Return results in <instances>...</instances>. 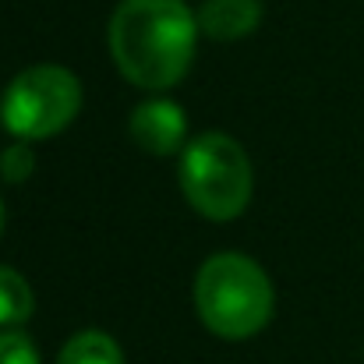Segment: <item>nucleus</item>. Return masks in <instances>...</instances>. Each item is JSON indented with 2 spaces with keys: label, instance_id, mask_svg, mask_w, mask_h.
I'll return each mask as SVG.
<instances>
[{
  "label": "nucleus",
  "instance_id": "obj_2",
  "mask_svg": "<svg viewBox=\"0 0 364 364\" xmlns=\"http://www.w3.org/2000/svg\"><path fill=\"white\" fill-rule=\"evenodd\" d=\"M272 283L265 269L237 251H220L195 276V311L220 340H251L272 318Z\"/></svg>",
  "mask_w": 364,
  "mask_h": 364
},
{
  "label": "nucleus",
  "instance_id": "obj_11",
  "mask_svg": "<svg viewBox=\"0 0 364 364\" xmlns=\"http://www.w3.org/2000/svg\"><path fill=\"white\" fill-rule=\"evenodd\" d=\"M4 223H7V209H4V198H0V234H4Z\"/></svg>",
  "mask_w": 364,
  "mask_h": 364
},
{
  "label": "nucleus",
  "instance_id": "obj_1",
  "mask_svg": "<svg viewBox=\"0 0 364 364\" xmlns=\"http://www.w3.org/2000/svg\"><path fill=\"white\" fill-rule=\"evenodd\" d=\"M198 14L184 0H121L110 18V57L145 92L173 89L198 46Z\"/></svg>",
  "mask_w": 364,
  "mask_h": 364
},
{
  "label": "nucleus",
  "instance_id": "obj_6",
  "mask_svg": "<svg viewBox=\"0 0 364 364\" xmlns=\"http://www.w3.org/2000/svg\"><path fill=\"white\" fill-rule=\"evenodd\" d=\"M262 21V0H205L198 7V28L209 39H244Z\"/></svg>",
  "mask_w": 364,
  "mask_h": 364
},
{
  "label": "nucleus",
  "instance_id": "obj_8",
  "mask_svg": "<svg viewBox=\"0 0 364 364\" xmlns=\"http://www.w3.org/2000/svg\"><path fill=\"white\" fill-rule=\"evenodd\" d=\"M36 311V294L28 287V279L11 269L0 265V329H21Z\"/></svg>",
  "mask_w": 364,
  "mask_h": 364
},
{
  "label": "nucleus",
  "instance_id": "obj_9",
  "mask_svg": "<svg viewBox=\"0 0 364 364\" xmlns=\"http://www.w3.org/2000/svg\"><path fill=\"white\" fill-rule=\"evenodd\" d=\"M36 173V152L28 149V141H11L4 152H0V177L7 184H25L28 177Z\"/></svg>",
  "mask_w": 364,
  "mask_h": 364
},
{
  "label": "nucleus",
  "instance_id": "obj_3",
  "mask_svg": "<svg viewBox=\"0 0 364 364\" xmlns=\"http://www.w3.org/2000/svg\"><path fill=\"white\" fill-rule=\"evenodd\" d=\"M181 191L191 209L213 223L237 220L255 188L251 159L227 131H205L181 149Z\"/></svg>",
  "mask_w": 364,
  "mask_h": 364
},
{
  "label": "nucleus",
  "instance_id": "obj_10",
  "mask_svg": "<svg viewBox=\"0 0 364 364\" xmlns=\"http://www.w3.org/2000/svg\"><path fill=\"white\" fill-rule=\"evenodd\" d=\"M0 364H39V347L21 329H0Z\"/></svg>",
  "mask_w": 364,
  "mask_h": 364
},
{
  "label": "nucleus",
  "instance_id": "obj_7",
  "mask_svg": "<svg viewBox=\"0 0 364 364\" xmlns=\"http://www.w3.org/2000/svg\"><path fill=\"white\" fill-rule=\"evenodd\" d=\"M57 364H124V350L110 333L82 329L60 347Z\"/></svg>",
  "mask_w": 364,
  "mask_h": 364
},
{
  "label": "nucleus",
  "instance_id": "obj_5",
  "mask_svg": "<svg viewBox=\"0 0 364 364\" xmlns=\"http://www.w3.org/2000/svg\"><path fill=\"white\" fill-rule=\"evenodd\" d=\"M127 131L138 149H145L152 156H173L177 149H184L188 117L173 100H145L131 110Z\"/></svg>",
  "mask_w": 364,
  "mask_h": 364
},
{
  "label": "nucleus",
  "instance_id": "obj_4",
  "mask_svg": "<svg viewBox=\"0 0 364 364\" xmlns=\"http://www.w3.org/2000/svg\"><path fill=\"white\" fill-rule=\"evenodd\" d=\"M82 110V82L60 64H36L18 71L0 96V124L21 141H46L60 134Z\"/></svg>",
  "mask_w": 364,
  "mask_h": 364
}]
</instances>
